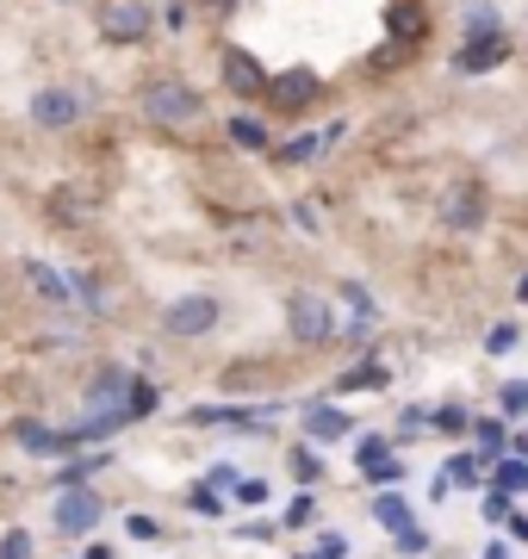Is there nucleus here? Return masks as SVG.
Listing matches in <instances>:
<instances>
[{
	"mask_svg": "<svg viewBox=\"0 0 528 559\" xmlns=\"http://www.w3.org/2000/svg\"><path fill=\"white\" fill-rule=\"evenodd\" d=\"M137 106H143V119H149V124H193V119H200V94H193L181 75L143 81Z\"/></svg>",
	"mask_w": 528,
	"mask_h": 559,
	"instance_id": "1",
	"label": "nucleus"
},
{
	"mask_svg": "<svg viewBox=\"0 0 528 559\" xmlns=\"http://www.w3.org/2000/svg\"><path fill=\"white\" fill-rule=\"evenodd\" d=\"M286 330H292V342H305V348H324V342L343 336L336 305H329L324 293H292V299H286Z\"/></svg>",
	"mask_w": 528,
	"mask_h": 559,
	"instance_id": "2",
	"label": "nucleus"
},
{
	"mask_svg": "<svg viewBox=\"0 0 528 559\" xmlns=\"http://www.w3.org/2000/svg\"><path fill=\"white\" fill-rule=\"evenodd\" d=\"M218 318H224V305L212 299V293H181V299H168L163 330L168 336H181V342H200V336L218 330Z\"/></svg>",
	"mask_w": 528,
	"mask_h": 559,
	"instance_id": "3",
	"label": "nucleus"
},
{
	"mask_svg": "<svg viewBox=\"0 0 528 559\" xmlns=\"http://www.w3.org/2000/svg\"><path fill=\"white\" fill-rule=\"evenodd\" d=\"M131 385H137V373H131V367H119V360H106L100 373L87 380V417H124ZM124 423H131V417H124Z\"/></svg>",
	"mask_w": 528,
	"mask_h": 559,
	"instance_id": "4",
	"label": "nucleus"
},
{
	"mask_svg": "<svg viewBox=\"0 0 528 559\" xmlns=\"http://www.w3.org/2000/svg\"><path fill=\"white\" fill-rule=\"evenodd\" d=\"M100 516H106V503H100L94 485H69L57 498V535H94Z\"/></svg>",
	"mask_w": 528,
	"mask_h": 559,
	"instance_id": "5",
	"label": "nucleus"
},
{
	"mask_svg": "<svg viewBox=\"0 0 528 559\" xmlns=\"http://www.w3.org/2000/svg\"><path fill=\"white\" fill-rule=\"evenodd\" d=\"M317 94H324V75H317V69H274V81H267L274 112H305Z\"/></svg>",
	"mask_w": 528,
	"mask_h": 559,
	"instance_id": "6",
	"label": "nucleus"
},
{
	"mask_svg": "<svg viewBox=\"0 0 528 559\" xmlns=\"http://www.w3.org/2000/svg\"><path fill=\"white\" fill-rule=\"evenodd\" d=\"M267 417H274V404H200V411H187V423H193V429L224 423V429H243V436H262Z\"/></svg>",
	"mask_w": 528,
	"mask_h": 559,
	"instance_id": "7",
	"label": "nucleus"
},
{
	"mask_svg": "<svg viewBox=\"0 0 528 559\" xmlns=\"http://www.w3.org/2000/svg\"><path fill=\"white\" fill-rule=\"evenodd\" d=\"M435 212H442L447 230H479V224H485V187H479V180H454Z\"/></svg>",
	"mask_w": 528,
	"mask_h": 559,
	"instance_id": "8",
	"label": "nucleus"
},
{
	"mask_svg": "<svg viewBox=\"0 0 528 559\" xmlns=\"http://www.w3.org/2000/svg\"><path fill=\"white\" fill-rule=\"evenodd\" d=\"M75 119H82V94L75 87H38L32 94V124L38 131H69Z\"/></svg>",
	"mask_w": 528,
	"mask_h": 559,
	"instance_id": "9",
	"label": "nucleus"
},
{
	"mask_svg": "<svg viewBox=\"0 0 528 559\" xmlns=\"http://www.w3.org/2000/svg\"><path fill=\"white\" fill-rule=\"evenodd\" d=\"M149 20H156V13H149L143 0H112V7H106V20H100V32L112 44H143V38H149Z\"/></svg>",
	"mask_w": 528,
	"mask_h": 559,
	"instance_id": "10",
	"label": "nucleus"
},
{
	"mask_svg": "<svg viewBox=\"0 0 528 559\" xmlns=\"http://www.w3.org/2000/svg\"><path fill=\"white\" fill-rule=\"evenodd\" d=\"M504 57H509V38H504V32H497V38H467L460 50H454V69H460V75H491Z\"/></svg>",
	"mask_w": 528,
	"mask_h": 559,
	"instance_id": "11",
	"label": "nucleus"
},
{
	"mask_svg": "<svg viewBox=\"0 0 528 559\" xmlns=\"http://www.w3.org/2000/svg\"><path fill=\"white\" fill-rule=\"evenodd\" d=\"M267 81L274 75H262V62L249 57V50H237V44H230V50H224V87H230V94H267Z\"/></svg>",
	"mask_w": 528,
	"mask_h": 559,
	"instance_id": "12",
	"label": "nucleus"
},
{
	"mask_svg": "<svg viewBox=\"0 0 528 559\" xmlns=\"http://www.w3.org/2000/svg\"><path fill=\"white\" fill-rule=\"evenodd\" d=\"M348 429H355V417H348L343 404H324V399L305 404V436L311 441H324V448H329V441H343Z\"/></svg>",
	"mask_w": 528,
	"mask_h": 559,
	"instance_id": "13",
	"label": "nucleus"
},
{
	"mask_svg": "<svg viewBox=\"0 0 528 559\" xmlns=\"http://www.w3.org/2000/svg\"><path fill=\"white\" fill-rule=\"evenodd\" d=\"M13 441H20L25 454H69V436H62V429H50V423H38V417L13 423Z\"/></svg>",
	"mask_w": 528,
	"mask_h": 559,
	"instance_id": "14",
	"label": "nucleus"
},
{
	"mask_svg": "<svg viewBox=\"0 0 528 559\" xmlns=\"http://www.w3.org/2000/svg\"><path fill=\"white\" fill-rule=\"evenodd\" d=\"M386 385H392V367L367 355V360H355L343 380H336V392H386Z\"/></svg>",
	"mask_w": 528,
	"mask_h": 559,
	"instance_id": "15",
	"label": "nucleus"
},
{
	"mask_svg": "<svg viewBox=\"0 0 528 559\" xmlns=\"http://www.w3.org/2000/svg\"><path fill=\"white\" fill-rule=\"evenodd\" d=\"M25 280L38 286V299H50V305H69L75 299V280H62L50 261H25Z\"/></svg>",
	"mask_w": 528,
	"mask_h": 559,
	"instance_id": "16",
	"label": "nucleus"
},
{
	"mask_svg": "<svg viewBox=\"0 0 528 559\" xmlns=\"http://www.w3.org/2000/svg\"><path fill=\"white\" fill-rule=\"evenodd\" d=\"M373 522H380L386 535H405V528H417V522H410V503L392 498V491H380V498H373Z\"/></svg>",
	"mask_w": 528,
	"mask_h": 559,
	"instance_id": "17",
	"label": "nucleus"
},
{
	"mask_svg": "<svg viewBox=\"0 0 528 559\" xmlns=\"http://www.w3.org/2000/svg\"><path fill=\"white\" fill-rule=\"evenodd\" d=\"M485 466H491V454H479V448H472V454H454L447 460V485H479Z\"/></svg>",
	"mask_w": 528,
	"mask_h": 559,
	"instance_id": "18",
	"label": "nucleus"
},
{
	"mask_svg": "<svg viewBox=\"0 0 528 559\" xmlns=\"http://www.w3.org/2000/svg\"><path fill=\"white\" fill-rule=\"evenodd\" d=\"M491 466H497V491H504V498L528 491V460L523 454H504V460H491Z\"/></svg>",
	"mask_w": 528,
	"mask_h": 559,
	"instance_id": "19",
	"label": "nucleus"
},
{
	"mask_svg": "<svg viewBox=\"0 0 528 559\" xmlns=\"http://www.w3.org/2000/svg\"><path fill=\"white\" fill-rule=\"evenodd\" d=\"M429 429H435V436H472V417L460 404H442V411H429Z\"/></svg>",
	"mask_w": 528,
	"mask_h": 559,
	"instance_id": "20",
	"label": "nucleus"
},
{
	"mask_svg": "<svg viewBox=\"0 0 528 559\" xmlns=\"http://www.w3.org/2000/svg\"><path fill=\"white\" fill-rule=\"evenodd\" d=\"M472 448H479V454H504V417H479L472 423Z\"/></svg>",
	"mask_w": 528,
	"mask_h": 559,
	"instance_id": "21",
	"label": "nucleus"
},
{
	"mask_svg": "<svg viewBox=\"0 0 528 559\" xmlns=\"http://www.w3.org/2000/svg\"><path fill=\"white\" fill-rule=\"evenodd\" d=\"M100 466H112V460H106V454H75V466H62L57 485H62V491H69V485H87L94 473H100Z\"/></svg>",
	"mask_w": 528,
	"mask_h": 559,
	"instance_id": "22",
	"label": "nucleus"
},
{
	"mask_svg": "<svg viewBox=\"0 0 528 559\" xmlns=\"http://www.w3.org/2000/svg\"><path fill=\"white\" fill-rule=\"evenodd\" d=\"M230 143H243V150H267V124L249 119V112H237V119H230Z\"/></svg>",
	"mask_w": 528,
	"mask_h": 559,
	"instance_id": "23",
	"label": "nucleus"
},
{
	"mask_svg": "<svg viewBox=\"0 0 528 559\" xmlns=\"http://www.w3.org/2000/svg\"><path fill=\"white\" fill-rule=\"evenodd\" d=\"M497 404H504V423H523L528 417V385L523 380H504V385H497Z\"/></svg>",
	"mask_w": 528,
	"mask_h": 559,
	"instance_id": "24",
	"label": "nucleus"
},
{
	"mask_svg": "<svg viewBox=\"0 0 528 559\" xmlns=\"http://www.w3.org/2000/svg\"><path fill=\"white\" fill-rule=\"evenodd\" d=\"M292 479L305 485V491L324 479V460H317V448H292Z\"/></svg>",
	"mask_w": 528,
	"mask_h": 559,
	"instance_id": "25",
	"label": "nucleus"
},
{
	"mask_svg": "<svg viewBox=\"0 0 528 559\" xmlns=\"http://www.w3.org/2000/svg\"><path fill=\"white\" fill-rule=\"evenodd\" d=\"M156 404H163V399H156V385H149V380H137V385H131V404H124V417H131V423H143V417H156Z\"/></svg>",
	"mask_w": 528,
	"mask_h": 559,
	"instance_id": "26",
	"label": "nucleus"
},
{
	"mask_svg": "<svg viewBox=\"0 0 528 559\" xmlns=\"http://www.w3.org/2000/svg\"><path fill=\"white\" fill-rule=\"evenodd\" d=\"M467 38H497V7H467Z\"/></svg>",
	"mask_w": 528,
	"mask_h": 559,
	"instance_id": "27",
	"label": "nucleus"
},
{
	"mask_svg": "<svg viewBox=\"0 0 528 559\" xmlns=\"http://www.w3.org/2000/svg\"><path fill=\"white\" fill-rule=\"evenodd\" d=\"M361 479H367V485H405L410 466H405V460H380V466H367Z\"/></svg>",
	"mask_w": 528,
	"mask_h": 559,
	"instance_id": "28",
	"label": "nucleus"
},
{
	"mask_svg": "<svg viewBox=\"0 0 528 559\" xmlns=\"http://www.w3.org/2000/svg\"><path fill=\"white\" fill-rule=\"evenodd\" d=\"M311 522H317V498H311V491H299V498H292V510H286V528H311Z\"/></svg>",
	"mask_w": 528,
	"mask_h": 559,
	"instance_id": "29",
	"label": "nucleus"
},
{
	"mask_svg": "<svg viewBox=\"0 0 528 559\" xmlns=\"http://www.w3.org/2000/svg\"><path fill=\"white\" fill-rule=\"evenodd\" d=\"M311 156H324V138H292V143H280V162H311Z\"/></svg>",
	"mask_w": 528,
	"mask_h": 559,
	"instance_id": "30",
	"label": "nucleus"
},
{
	"mask_svg": "<svg viewBox=\"0 0 528 559\" xmlns=\"http://www.w3.org/2000/svg\"><path fill=\"white\" fill-rule=\"evenodd\" d=\"M355 454H361V473H367V466L392 460V441H386V436H361V448H355Z\"/></svg>",
	"mask_w": 528,
	"mask_h": 559,
	"instance_id": "31",
	"label": "nucleus"
},
{
	"mask_svg": "<svg viewBox=\"0 0 528 559\" xmlns=\"http://www.w3.org/2000/svg\"><path fill=\"white\" fill-rule=\"evenodd\" d=\"M0 559H32V535L25 528H7L0 535Z\"/></svg>",
	"mask_w": 528,
	"mask_h": 559,
	"instance_id": "32",
	"label": "nucleus"
},
{
	"mask_svg": "<svg viewBox=\"0 0 528 559\" xmlns=\"http://www.w3.org/2000/svg\"><path fill=\"white\" fill-rule=\"evenodd\" d=\"M193 510H200V516H224V498L212 485H193Z\"/></svg>",
	"mask_w": 528,
	"mask_h": 559,
	"instance_id": "33",
	"label": "nucleus"
},
{
	"mask_svg": "<svg viewBox=\"0 0 528 559\" xmlns=\"http://www.w3.org/2000/svg\"><path fill=\"white\" fill-rule=\"evenodd\" d=\"M230 498H237V503H267V485L262 479H237V485H230Z\"/></svg>",
	"mask_w": 528,
	"mask_h": 559,
	"instance_id": "34",
	"label": "nucleus"
},
{
	"mask_svg": "<svg viewBox=\"0 0 528 559\" xmlns=\"http://www.w3.org/2000/svg\"><path fill=\"white\" fill-rule=\"evenodd\" d=\"M305 559H348V540H343V535H324V540H317V547H311Z\"/></svg>",
	"mask_w": 528,
	"mask_h": 559,
	"instance_id": "35",
	"label": "nucleus"
},
{
	"mask_svg": "<svg viewBox=\"0 0 528 559\" xmlns=\"http://www.w3.org/2000/svg\"><path fill=\"white\" fill-rule=\"evenodd\" d=\"M485 348H491V355H504V348H516V323H497V330L485 336Z\"/></svg>",
	"mask_w": 528,
	"mask_h": 559,
	"instance_id": "36",
	"label": "nucleus"
},
{
	"mask_svg": "<svg viewBox=\"0 0 528 559\" xmlns=\"http://www.w3.org/2000/svg\"><path fill=\"white\" fill-rule=\"evenodd\" d=\"M509 516H516L509 498H504V491H491V498H485V522H509Z\"/></svg>",
	"mask_w": 528,
	"mask_h": 559,
	"instance_id": "37",
	"label": "nucleus"
},
{
	"mask_svg": "<svg viewBox=\"0 0 528 559\" xmlns=\"http://www.w3.org/2000/svg\"><path fill=\"white\" fill-rule=\"evenodd\" d=\"M392 540H398V554H423V547H429L423 528H405V535H392Z\"/></svg>",
	"mask_w": 528,
	"mask_h": 559,
	"instance_id": "38",
	"label": "nucleus"
},
{
	"mask_svg": "<svg viewBox=\"0 0 528 559\" xmlns=\"http://www.w3.org/2000/svg\"><path fill=\"white\" fill-rule=\"evenodd\" d=\"M124 528H131V535H137V540H156V535H163V528H156V516H131V522H124Z\"/></svg>",
	"mask_w": 528,
	"mask_h": 559,
	"instance_id": "39",
	"label": "nucleus"
},
{
	"mask_svg": "<svg viewBox=\"0 0 528 559\" xmlns=\"http://www.w3.org/2000/svg\"><path fill=\"white\" fill-rule=\"evenodd\" d=\"M163 25H168V32H181V25H187V7H181V0H168V7H163Z\"/></svg>",
	"mask_w": 528,
	"mask_h": 559,
	"instance_id": "40",
	"label": "nucleus"
},
{
	"mask_svg": "<svg viewBox=\"0 0 528 559\" xmlns=\"http://www.w3.org/2000/svg\"><path fill=\"white\" fill-rule=\"evenodd\" d=\"M82 559H112V547H87V554Z\"/></svg>",
	"mask_w": 528,
	"mask_h": 559,
	"instance_id": "41",
	"label": "nucleus"
},
{
	"mask_svg": "<svg viewBox=\"0 0 528 559\" xmlns=\"http://www.w3.org/2000/svg\"><path fill=\"white\" fill-rule=\"evenodd\" d=\"M516 299H523V305H528V274H523V280H516Z\"/></svg>",
	"mask_w": 528,
	"mask_h": 559,
	"instance_id": "42",
	"label": "nucleus"
},
{
	"mask_svg": "<svg viewBox=\"0 0 528 559\" xmlns=\"http://www.w3.org/2000/svg\"><path fill=\"white\" fill-rule=\"evenodd\" d=\"M485 559H509V547H485Z\"/></svg>",
	"mask_w": 528,
	"mask_h": 559,
	"instance_id": "43",
	"label": "nucleus"
},
{
	"mask_svg": "<svg viewBox=\"0 0 528 559\" xmlns=\"http://www.w3.org/2000/svg\"><path fill=\"white\" fill-rule=\"evenodd\" d=\"M62 7H69V0H62Z\"/></svg>",
	"mask_w": 528,
	"mask_h": 559,
	"instance_id": "44",
	"label": "nucleus"
}]
</instances>
